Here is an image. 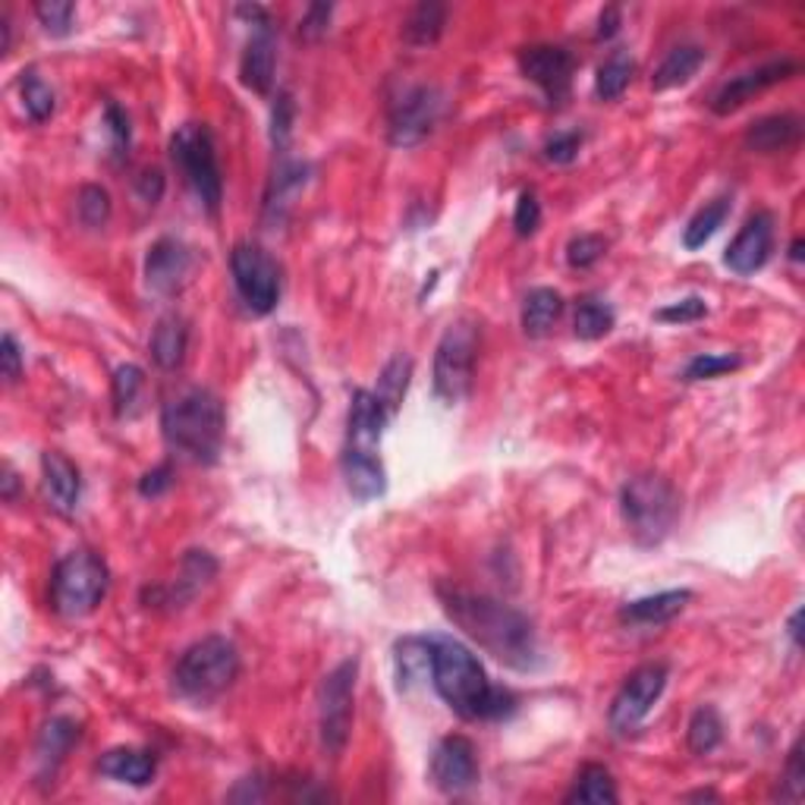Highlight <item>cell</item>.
Wrapping results in <instances>:
<instances>
[{
  "label": "cell",
  "mask_w": 805,
  "mask_h": 805,
  "mask_svg": "<svg viewBox=\"0 0 805 805\" xmlns=\"http://www.w3.org/2000/svg\"><path fill=\"white\" fill-rule=\"evenodd\" d=\"M437 598L444 605V613L453 620V627L463 629L494 661L513 670H535L541 664L538 636L526 613L488 595L447 589V586L437 589Z\"/></svg>",
  "instance_id": "cell-1"
},
{
  "label": "cell",
  "mask_w": 805,
  "mask_h": 805,
  "mask_svg": "<svg viewBox=\"0 0 805 805\" xmlns=\"http://www.w3.org/2000/svg\"><path fill=\"white\" fill-rule=\"evenodd\" d=\"M432 683L437 695L466 721H497L507 718L516 699L507 689L492 687L485 668L463 642L447 636H432Z\"/></svg>",
  "instance_id": "cell-2"
},
{
  "label": "cell",
  "mask_w": 805,
  "mask_h": 805,
  "mask_svg": "<svg viewBox=\"0 0 805 805\" xmlns=\"http://www.w3.org/2000/svg\"><path fill=\"white\" fill-rule=\"evenodd\" d=\"M161 429L167 444L177 453L196 463H215L227 434L224 403L211 391L189 388L164 403Z\"/></svg>",
  "instance_id": "cell-3"
},
{
  "label": "cell",
  "mask_w": 805,
  "mask_h": 805,
  "mask_svg": "<svg viewBox=\"0 0 805 805\" xmlns=\"http://www.w3.org/2000/svg\"><path fill=\"white\" fill-rule=\"evenodd\" d=\"M620 510L629 535L642 548H654L680 519V492L664 475H636L620 492Z\"/></svg>",
  "instance_id": "cell-4"
},
{
  "label": "cell",
  "mask_w": 805,
  "mask_h": 805,
  "mask_svg": "<svg viewBox=\"0 0 805 805\" xmlns=\"http://www.w3.org/2000/svg\"><path fill=\"white\" fill-rule=\"evenodd\" d=\"M239 677V651L224 636H208L183 651L174 668V687L189 702H215Z\"/></svg>",
  "instance_id": "cell-5"
},
{
  "label": "cell",
  "mask_w": 805,
  "mask_h": 805,
  "mask_svg": "<svg viewBox=\"0 0 805 805\" xmlns=\"http://www.w3.org/2000/svg\"><path fill=\"white\" fill-rule=\"evenodd\" d=\"M111 576L99 554L73 550L60 560L51 576V608L66 620L89 617L107 595Z\"/></svg>",
  "instance_id": "cell-6"
},
{
  "label": "cell",
  "mask_w": 805,
  "mask_h": 805,
  "mask_svg": "<svg viewBox=\"0 0 805 805\" xmlns=\"http://www.w3.org/2000/svg\"><path fill=\"white\" fill-rule=\"evenodd\" d=\"M171 157L183 171L186 183L196 189L198 202L215 215L224 198V179H220V164H217L215 136L205 123H186L179 126L171 138Z\"/></svg>",
  "instance_id": "cell-7"
},
{
  "label": "cell",
  "mask_w": 805,
  "mask_h": 805,
  "mask_svg": "<svg viewBox=\"0 0 805 805\" xmlns=\"http://www.w3.org/2000/svg\"><path fill=\"white\" fill-rule=\"evenodd\" d=\"M475 350H478V331L469 321L451 324L434 353V393L456 406L463 403L472 391V374H475Z\"/></svg>",
  "instance_id": "cell-8"
},
{
  "label": "cell",
  "mask_w": 805,
  "mask_h": 805,
  "mask_svg": "<svg viewBox=\"0 0 805 805\" xmlns=\"http://www.w3.org/2000/svg\"><path fill=\"white\" fill-rule=\"evenodd\" d=\"M355 673H359V661L350 658L343 664H337L318 692V730H321V746L328 749V755H340L350 740V727H353V692H355Z\"/></svg>",
  "instance_id": "cell-9"
},
{
  "label": "cell",
  "mask_w": 805,
  "mask_h": 805,
  "mask_svg": "<svg viewBox=\"0 0 805 805\" xmlns=\"http://www.w3.org/2000/svg\"><path fill=\"white\" fill-rule=\"evenodd\" d=\"M234 283L246 309L256 314L275 312L280 302V268L256 242H236L230 252Z\"/></svg>",
  "instance_id": "cell-10"
},
{
  "label": "cell",
  "mask_w": 805,
  "mask_h": 805,
  "mask_svg": "<svg viewBox=\"0 0 805 805\" xmlns=\"http://www.w3.org/2000/svg\"><path fill=\"white\" fill-rule=\"evenodd\" d=\"M668 687V664H646V668L632 670L627 683L613 695L610 705V730L613 733H632L642 727V721L651 714V708L658 705V699L664 695Z\"/></svg>",
  "instance_id": "cell-11"
},
{
  "label": "cell",
  "mask_w": 805,
  "mask_h": 805,
  "mask_svg": "<svg viewBox=\"0 0 805 805\" xmlns=\"http://www.w3.org/2000/svg\"><path fill=\"white\" fill-rule=\"evenodd\" d=\"M441 117V92L434 85H410L391 104L388 136L396 148H410L432 136L434 123Z\"/></svg>",
  "instance_id": "cell-12"
},
{
  "label": "cell",
  "mask_w": 805,
  "mask_h": 805,
  "mask_svg": "<svg viewBox=\"0 0 805 805\" xmlns=\"http://www.w3.org/2000/svg\"><path fill=\"white\" fill-rule=\"evenodd\" d=\"M519 70H523V76L541 89V95L550 104H564V101L570 99L576 60H572L567 48H557V44H531V48H523L519 51Z\"/></svg>",
  "instance_id": "cell-13"
},
{
  "label": "cell",
  "mask_w": 805,
  "mask_h": 805,
  "mask_svg": "<svg viewBox=\"0 0 805 805\" xmlns=\"http://www.w3.org/2000/svg\"><path fill=\"white\" fill-rule=\"evenodd\" d=\"M799 73V66H796V60H771L765 66H758V70H749V73H740V76H733L714 95L711 101V111L718 114V117H727L733 111H740L746 101H752L755 95H762L767 89H774V85H781L786 79H793Z\"/></svg>",
  "instance_id": "cell-14"
},
{
  "label": "cell",
  "mask_w": 805,
  "mask_h": 805,
  "mask_svg": "<svg viewBox=\"0 0 805 805\" xmlns=\"http://www.w3.org/2000/svg\"><path fill=\"white\" fill-rule=\"evenodd\" d=\"M771 252H774V217L767 211H755L740 227V234L733 236V242L727 246V256H724V265L733 275L749 277L765 268Z\"/></svg>",
  "instance_id": "cell-15"
},
{
  "label": "cell",
  "mask_w": 805,
  "mask_h": 805,
  "mask_svg": "<svg viewBox=\"0 0 805 805\" xmlns=\"http://www.w3.org/2000/svg\"><path fill=\"white\" fill-rule=\"evenodd\" d=\"M432 781L441 793H463L478 781L475 746L466 736L441 740L432 755Z\"/></svg>",
  "instance_id": "cell-16"
},
{
  "label": "cell",
  "mask_w": 805,
  "mask_h": 805,
  "mask_svg": "<svg viewBox=\"0 0 805 805\" xmlns=\"http://www.w3.org/2000/svg\"><path fill=\"white\" fill-rule=\"evenodd\" d=\"M189 268H193L189 249L179 239L164 236V239H157L155 246L148 249V256H145V283L155 293H177L179 287L186 283V277H189Z\"/></svg>",
  "instance_id": "cell-17"
},
{
  "label": "cell",
  "mask_w": 805,
  "mask_h": 805,
  "mask_svg": "<svg viewBox=\"0 0 805 805\" xmlns=\"http://www.w3.org/2000/svg\"><path fill=\"white\" fill-rule=\"evenodd\" d=\"M275 29H271V20H265L252 25V39H249L242 60H239V79H242L246 89H252L258 95H268L271 85H275Z\"/></svg>",
  "instance_id": "cell-18"
},
{
  "label": "cell",
  "mask_w": 805,
  "mask_h": 805,
  "mask_svg": "<svg viewBox=\"0 0 805 805\" xmlns=\"http://www.w3.org/2000/svg\"><path fill=\"white\" fill-rule=\"evenodd\" d=\"M340 469L347 478V488L355 500H374L388 492V472L384 463L374 456V451H362V447H347Z\"/></svg>",
  "instance_id": "cell-19"
},
{
  "label": "cell",
  "mask_w": 805,
  "mask_h": 805,
  "mask_svg": "<svg viewBox=\"0 0 805 805\" xmlns=\"http://www.w3.org/2000/svg\"><path fill=\"white\" fill-rule=\"evenodd\" d=\"M803 138V120L796 114H771V117L755 120L746 130L749 152H758V155H777V152H789L796 148Z\"/></svg>",
  "instance_id": "cell-20"
},
{
  "label": "cell",
  "mask_w": 805,
  "mask_h": 805,
  "mask_svg": "<svg viewBox=\"0 0 805 805\" xmlns=\"http://www.w3.org/2000/svg\"><path fill=\"white\" fill-rule=\"evenodd\" d=\"M391 422V410L372 391H355L350 406V447L372 451Z\"/></svg>",
  "instance_id": "cell-21"
},
{
  "label": "cell",
  "mask_w": 805,
  "mask_h": 805,
  "mask_svg": "<svg viewBox=\"0 0 805 805\" xmlns=\"http://www.w3.org/2000/svg\"><path fill=\"white\" fill-rule=\"evenodd\" d=\"M41 472H44V488L51 494L54 507L60 513H73L82 497V475L79 469L58 451H48L41 456Z\"/></svg>",
  "instance_id": "cell-22"
},
{
  "label": "cell",
  "mask_w": 805,
  "mask_h": 805,
  "mask_svg": "<svg viewBox=\"0 0 805 805\" xmlns=\"http://www.w3.org/2000/svg\"><path fill=\"white\" fill-rule=\"evenodd\" d=\"M689 601H692V591L689 589L658 591V595H649V598L629 601L627 608L620 610V620L636 623V627H661V623H670L677 613H683Z\"/></svg>",
  "instance_id": "cell-23"
},
{
  "label": "cell",
  "mask_w": 805,
  "mask_h": 805,
  "mask_svg": "<svg viewBox=\"0 0 805 805\" xmlns=\"http://www.w3.org/2000/svg\"><path fill=\"white\" fill-rule=\"evenodd\" d=\"M99 771L104 777L120 781V784L148 786L155 781L157 758L145 749H111L99 762Z\"/></svg>",
  "instance_id": "cell-24"
},
{
  "label": "cell",
  "mask_w": 805,
  "mask_h": 805,
  "mask_svg": "<svg viewBox=\"0 0 805 805\" xmlns=\"http://www.w3.org/2000/svg\"><path fill=\"white\" fill-rule=\"evenodd\" d=\"M79 740V727L70 718H51L39 733V743H35V762H39L41 777H54V771L60 762L66 758V752L73 749Z\"/></svg>",
  "instance_id": "cell-25"
},
{
  "label": "cell",
  "mask_w": 805,
  "mask_h": 805,
  "mask_svg": "<svg viewBox=\"0 0 805 805\" xmlns=\"http://www.w3.org/2000/svg\"><path fill=\"white\" fill-rule=\"evenodd\" d=\"M705 63V51L699 44H677L668 58L661 60V66L651 76V89L654 92H668L677 85H687L689 79L695 76Z\"/></svg>",
  "instance_id": "cell-26"
},
{
  "label": "cell",
  "mask_w": 805,
  "mask_h": 805,
  "mask_svg": "<svg viewBox=\"0 0 805 805\" xmlns=\"http://www.w3.org/2000/svg\"><path fill=\"white\" fill-rule=\"evenodd\" d=\"M447 25V7L437 0H425L410 10V17L403 20V41L413 48H429L444 35Z\"/></svg>",
  "instance_id": "cell-27"
},
{
  "label": "cell",
  "mask_w": 805,
  "mask_h": 805,
  "mask_svg": "<svg viewBox=\"0 0 805 805\" xmlns=\"http://www.w3.org/2000/svg\"><path fill=\"white\" fill-rule=\"evenodd\" d=\"M186 343H189V331H186V321L177 314H167L161 318L152 334V355L161 369L174 372L183 365V355H186Z\"/></svg>",
  "instance_id": "cell-28"
},
{
  "label": "cell",
  "mask_w": 805,
  "mask_h": 805,
  "mask_svg": "<svg viewBox=\"0 0 805 805\" xmlns=\"http://www.w3.org/2000/svg\"><path fill=\"white\" fill-rule=\"evenodd\" d=\"M564 312V296L550 287H538L523 302V331L529 337H545Z\"/></svg>",
  "instance_id": "cell-29"
},
{
  "label": "cell",
  "mask_w": 805,
  "mask_h": 805,
  "mask_svg": "<svg viewBox=\"0 0 805 805\" xmlns=\"http://www.w3.org/2000/svg\"><path fill=\"white\" fill-rule=\"evenodd\" d=\"M302 183H306V164L283 157V161L277 164L275 179H271V189H268L265 215L271 217V220H280V217H283V208L290 205V198L302 189Z\"/></svg>",
  "instance_id": "cell-30"
},
{
  "label": "cell",
  "mask_w": 805,
  "mask_h": 805,
  "mask_svg": "<svg viewBox=\"0 0 805 805\" xmlns=\"http://www.w3.org/2000/svg\"><path fill=\"white\" fill-rule=\"evenodd\" d=\"M730 215V198L721 196L714 198V202H708L705 208L699 211V215L692 217L687 224V230H683V246H687L689 252H695V249H702L711 236L718 234L721 227H724V220Z\"/></svg>",
  "instance_id": "cell-31"
},
{
  "label": "cell",
  "mask_w": 805,
  "mask_h": 805,
  "mask_svg": "<svg viewBox=\"0 0 805 805\" xmlns=\"http://www.w3.org/2000/svg\"><path fill=\"white\" fill-rule=\"evenodd\" d=\"M215 572H217V564L208 550H189V554L183 557V572H179L177 589H174L171 605H177V601H189V598H193V595H196L205 582H211V579H215Z\"/></svg>",
  "instance_id": "cell-32"
},
{
  "label": "cell",
  "mask_w": 805,
  "mask_h": 805,
  "mask_svg": "<svg viewBox=\"0 0 805 805\" xmlns=\"http://www.w3.org/2000/svg\"><path fill=\"white\" fill-rule=\"evenodd\" d=\"M632 73H636V63H632V58H629L627 51H613V54L601 63V70H598L595 95L601 101H617L629 89Z\"/></svg>",
  "instance_id": "cell-33"
},
{
  "label": "cell",
  "mask_w": 805,
  "mask_h": 805,
  "mask_svg": "<svg viewBox=\"0 0 805 805\" xmlns=\"http://www.w3.org/2000/svg\"><path fill=\"white\" fill-rule=\"evenodd\" d=\"M567 803H589V805L617 803V786H613V777L608 774V767L601 765L582 767V774H579V781L572 786V793L567 796Z\"/></svg>",
  "instance_id": "cell-34"
},
{
  "label": "cell",
  "mask_w": 805,
  "mask_h": 805,
  "mask_svg": "<svg viewBox=\"0 0 805 805\" xmlns=\"http://www.w3.org/2000/svg\"><path fill=\"white\" fill-rule=\"evenodd\" d=\"M617 314L610 309L605 299L598 296H586L579 306H576V318H572V328H576V337L579 340H601L605 334H610Z\"/></svg>",
  "instance_id": "cell-35"
},
{
  "label": "cell",
  "mask_w": 805,
  "mask_h": 805,
  "mask_svg": "<svg viewBox=\"0 0 805 805\" xmlns=\"http://www.w3.org/2000/svg\"><path fill=\"white\" fill-rule=\"evenodd\" d=\"M721 740H724V721H721L718 708L702 705L695 714H692V721H689L687 730L689 749H692L695 755H711L714 749L721 746Z\"/></svg>",
  "instance_id": "cell-36"
},
{
  "label": "cell",
  "mask_w": 805,
  "mask_h": 805,
  "mask_svg": "<svg viewBox=\"0 0 805 805\" xmlns=\"http://www.w3.org/2000/svg\"><path fill=\"white\" fill-rule=\"evenodd\" d=\"M22 89V104H25V114L32 123H44V120L54 117V107H58V99H54V89L44 82V79L35 73V70H25L20 79Z\"/></svg>",
  "instance_id": "cell-37"
},
{
  "label": "cell",
  "mask_w": 805,
  "mask_h": 805,
  "mask_svg": "<svg viewBox=\"0 0 805 805\" xmlns=\"http://www.w3.org/2000/svg\"><path fill=\"white\" fill-rule=\"evenodd\" d=\"M410 374H413V362H410V355H393L391 362L384 365V372H381V381H378V396H381V403L393 410L403 403V393H406V384H410Z\"/></svg>",
  "instance_id": "cell-38"
},
{
  "label": "cell",
  "mask_w": 805,
  "mask_h": 805,
  "mask_svg": "<svg viewBox=\"0 0 805 805\" xmlns=\"http://www.w3.org/2000/svg\"><path fill=\"white\" fill-rule=\"evenodd\" d=\"M76 211L79 220L85 227H104L107 217H111V196H107V189H101V186H82L76 198Z\"/></svg>",
  "instance_id": "cell-39"
},
{
  "label": "cell",
  "mask_w": 805,
  "mask_h": 805,
  "mask_svg": "<svg viewBox=\"0 0 805 805\" xmlns=\"http://www.w3.org/2000/svg\"><path fill=\"white\" fill-rule=\"evenodd\" d=\"M73 13H76V7L70 0H41V3H35V17L44 25V32L58 35V39L73 32Z\"/></svg>",
  "instance_id": "cell-40"
},
{
  "label": "cell",
  "mask_w": 805,
  "mask_h": 805,
  "mask_svg": "<svg viewBox=\"0 0 805 805\" xmlns=\"http://www.w3.org/2000/svg\"><path fill=\"white\" fill-rule=\"evenodd\" d=\"M142 384H145V378H142L138 365H120L114 372V410H117V415H126L136 406Z\"/></svg>",
  "instance_id": "cell-41"
},
{
  "label": "cell",
  "mask_w": 805,
  "mask_h": 805,
  "mask_svg": "<svg viewBox=\"0 0 805 805\" xmlns=\"http://www.w3.org/2000/svg\"><path fill=\"white\" fill-rule=\"evenodd\" d=\"M743 365V359L740 355H695L692 362L687 365V372L683 378L687 381H708V378H721V374L727 372H736Z\"/></svg>",
  "instance_id": "cell-42"
},
{
  "label": "cell",
  "mask_w": 805,
  "mask_h": 805,
  "mask_svg": "<svg viewBox=\"0 0 805 805\" xmlns=\"http://www.w3.org/2000/svg\"><path fill=\"white\" fill-rule=\"evenodd\" d=\"M805 793V771H803V740H796L793 749H789V758H786V771H784V784L777 789L781 799H803Z\"/></svg>",
  "instance_id": "cell-43"
},
{
  "label": "cell",
  "mask_w": 805,
  "mask_h": 805,
  "mask_svg": "<svg viewBox=\"0 0 805 805\" xmlns=\"http://www.w3.org/2000/svg\"><path fill=\"white\" fill-rule=\"evenodd\" d=\"M605 249H608V242L601 239V236L595 234H582L570 239V246H567V261H570L572 268H591L598 258L605 256Z\"/></svg>",
  "instance_id": "cell-44"
},
{
  "label": "cell",
  "mask_w": 805,
  "mask_h": 805,
  "mask_svg": "<svg viewBox=\"0 0 805 805\" xmlns=\"http://www.w3.org/2000/svg\"><path fill=\"white\" fill-rule=\"evenodd\" d=\"M708 314V306L702 296H687V299H680V302H673V306H664L661 312H658V321H670V324H689V321H699V318H705Z\"/></svg>",
  "instance_id": "cell-45"
},
{
  "label": "cell",
  "mask_w": 805,
  "mask_h": 805,
  "mask_svg": "<svg viewBox=\"0 0 805 805\" xmlns=\"http://www.w3.org/2000/svg\"><path fill=\"white\" fill-rule=\"evenodd\" d=\"M104 123H107V133H111V145H114V155H126L130 152V117L120 111L114 101L104 104Z\"/></svg>",
  "instance_id": "cell-46"
},
{
  "label": "cell",
  "mask_w": 805,
  "mask_h": 805,
  "mask_svg": "<svg viewBox=\"0 0 805 805\" xmlns=\"http://www.w3.org/2000/svg\"><path fill=\"white\" fill-rule=\"evenodd\" d=\"M293 99L287 95V92H280L277 95V104H275V114H271V138H275V145L283 152V145H287V138L293 133Z\"/></svg>",
  "instance_id": "cell-47"
},
{
  "label": "cell",
  "mask_w": 805,
  "mask_h": 805,
  "mask_svg": "<svg viewBox=\"0 0 805 805\" xmlns=\"http://www.w3.org/2000/svg\"><path fill=\"white\" fill-rule=\"evenodd\" d=\"M513 227L519 236H531L541 227V205L535 193H523L516 202V211H513Z\"/></svg>",
  "instance_id": "cell-48"
},
{
  "label": "cell",
  "mask_w": 805,
  "mask_h": 805,
  "mask_svg": "<svg viewBox=\"0 0 805 805\" xmlns=\"http://www.w3.org/2000/svg\"><path fill=\"white\" fill-rule=\"evenodd\" d=\"M582 148V133H557L545 142V157L550 164H572Z\"/></svg>",
  "instance_id": "cell-49"
},
{
  "label": "cell",
  "mask_w": 805,
  "mask_h": 805,
  "mask_svg": "<svg viewBox=\"0 0 805 805\" xmlns=\"http://www.w3.org/2000/svg\"><path fill=\"white\" fill-rule=\"evenodd\" d=\"M0 369H3V378H7L10 384H13V381H20L22 350L13 334H3V340H0Z\"/></svg>",
  "instance_id": "cell-50"
},
{
  "label": "cell",
  "mask_w": 805,
  "mask_h": 805,
  "mask_svg": "<svg viewBox=\"0 0 805 805\" xmlns=\"http://www.w3.org/2000/svg\"><path fill=\"white\" fill-rule=\"evenodd\" d=\"M331 3H312L309 7V13H306V20L299 25V32L306 35V39H318V35H324L328 32V20H331Z\"/></svg>",
  "instance_id": "cell-51"
},
{
  "label": "cell",
  "mask_w": 805,
  "mask_h": 805,
  "mask_svg": "<svg viewBox=\"0 0 805 805\" xmlns=\"http://www.w3.org/2000/svg\"><path fill=\"white\" fill-rule=\"evenodd\" d=\"M171 485H174V469H171V466H157V469L142 475L138 494H142V497H157V494L167 492Z\"/></svg>",
  "instance_id": "cell-52"
},
{
  "label": "cell",
  "mask_w": 805,
  "mask_h": 805,
  "mask_svg": "<svg viewBox=\"0 0 805 805\" xmlns=\"http://www.w3.org/2000/svg\"><path fill=\"white\" fill-rule=\"evenodd\" d=\"M136 189H138V196L145 198L148 205H157L161 202V196H164V174L161 171H142V177L136 179Z\"/></svg>",
  "instance_id": "cell-53"
},
{
  "label": "cell",
  "mask_w": 805,
  "mask_h": 805,
  "mask_svg": "<svg viewBox=\"0 0 805 805\" xmlns=\"http://www.w3.org/2000/svg\"><path fill=\"white\" fill-rule=\"evenodd\" d=\"M620 7H605L601 20H598V39H613L620 32Z\"/></svg>",
  "instance_id": "cell-54"
},
{
  "label": "cell",
  "mask_w": 805,
  "mask_h": 805,
  "mask_svg": "<svg viewBox=\"0 0 805 805\" xmlns=\"http://www.w3.org/2000/svg\"><path fill=\"white\" fill-rule=\"evenodd\" d=\"M13 494H17V475H13L10 466H7V469H3V497L13 500Z\"/></svg>",
  "instance_id": "cell-55"
},
{
  "label": "cell",
  "mask_w": 805,
  "mask_h": 805,
  "mask_svg": "<svg viewBox=\"0 0 805 805\" xmlns=\"http://www.w3.org/2000/svg\"><path fill=\"white\" fill-rule=\"evenodd\" d=\"M0 32H3V41H0V54H7V51H10V20H7V13L0 17Z\"/></svg>",
  "instance_id": "cell-56"
},
{
  "label": "cell",
  "mask_w": 805,
  "mask_h": 805,
  "mask_svg": "<svg viewBox=\"0 0 805 805\" xmlns=\"http://www.w3.org/2000/svg\"><path fill=\"white\" fill-rule=\"evenodd\" d=\"M799 620H803V610H796V613L789 617V636H793L796 646H799Z\"/></svg>",
  "instance_id": "cell-57"
},
{
  "label": "cell",
  "mask_w": 805,
  "mask_h": 805,
  "mask_svg": "<svg viewBox=\"0 0 805 805\" xmlns=\"http://www.w3.org/2000/svg\"><path fill=\"white\" fill-rule=\"evenodd\" d=\"M789 258H793V261H803V239H796V242L789 246Z\"/></svg>",
  "instance_id": "cell-58"
},
{
  "label": "cell",
  "mask_w": 805,
  "mask_h": 805,
  "mask_svg": "<svg viewBox=\"0 0 805 805\" xmlns=\"http://www.w3.org/2000/svg\"><path fill=\"white\" fill-rule=\"evenodd\" d=\"M689 799H718V796L714 793H692Z\"/></svg>",
  "instance_id": "cell-59"
}]
</instances>
